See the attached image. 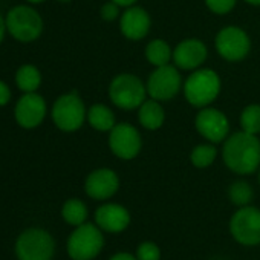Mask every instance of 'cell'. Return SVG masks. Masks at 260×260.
<instances>
[{
	"label": "cell",
	"mask_w": 260,
	"mask_h": 260,
	"mask_svg": "<svg viewBox=\"0 0 260 260\" xmlns=\"http://www.w3.org/2000/svg\"><path fill=\"white\" fill-rule=\"evenodd\" d=\"M222 159L226 169L239 176L255 173L260 167V140L243 130L230 134L223 141Z\"/></svg>",
	"instance_id": "obj_1"
},
{
	"label": "cell",
	"mask_w": 260,
	"mask_h": 260,
	"mask_svg": "<svg viewBox=\"0 0 260 260\" xmlns=\"http://www.w3.org/2000/svg\"><path fill=\"white\" fill-rule=\"evenodd\" d=\"M220 87V77L216 71L208 68H199L196 71H191V74L187 77L182 90L188 104L202 109L211 106V103L219 96Z\"/></svg>",
	"instance_id": "obj_2"
},
{
	"label": "cell",
	"mask_w": 260,
	"mask_h": 260,
	"mask_svg": "<svg viewBox=\"0 0 260 260\" xmlns=\"http://www.w3.org/2000/svg\"><path fill=\"white\" fill-rule=\"evenodd\" d=\"M104 231L93 222H86L72 230L66 240V252L72 260H93L104 249Z\"/></svg>",
	"instance_id": "obj_3"
},
{
	"label": "cell",
	"mask_w": 260,
	"mask_h": 260,
	"mask_svg": "<svg viewBox=\"0 0 260 260\" xmlns=\"http://www.w3.org/2000/svg\"><path fill=\"white\" fill-rule=\"evenodd\" d=\"M55 246V239L48 230L31 226L17 236L14 254L17 260H52Z\"/></svg>",
	"instance_id": "obj_4"
},
{
	"label": "cell",
	"mask_w": 260,
	"mask_h": 260,
	"mask_svg": "<svg viewBox=\"0 0 260 260\" xmlns=\"http://www.w3.org/2000/svg\"><path fill=\"white\" fill-rule=\"evenodd\" d=\"M147 86L135 74H118L109 84L110 101L122 110H135L147 100Z\"/></svg>",
	"instance_id": "obj_5"
},
{
	"label": "cell",
	"mask_w": 260,
	"mask_h": 260,
	"mask_svg": "<svg viewBox=\"0 0 260 260\" xmlns=\"http://www.w3.org/2000/svg\"><path fill=\"white\" fill-rule=\"evenodd\" d=\"M51 116L57 128H60L61 132L71 134L83 127L84 121L87 119V110L81 96L72 90L60 95L55 100L52 104Z\"/></svg>",
	"instance_id": "obj_6"
},
{
	"label": "cell",
	"mask_w": 260,
	"mask_h": 260,
	"mask_svg": "<svg viewBox=\"0 0 260 260\" xmlns=\"http://www.w3.org/2000/svg\"><path fill=\"white\" fill-rule=\"evenodd\" d=\"M7 29L10 36L22 43H31L40 39L43 32L42 16L28 5H19L8 11L7 14Z\"/></svg>",
	"instance_id": "obj_7"
},
{
	"label": "cell",
	"mask_w": 260,
	"mask_h": 260,
	"mask_svg": "<svg viewBox=\"0 0 260 260\" xmlns=\"http://www.w3.org/2000/svg\"><path fill=\"white\" fill-rule=\"evenodd\" d=\"M228 230L234 242L242 246L260 245V208L254 205L237 208L230 217Z\"/></svg>",
	"instance_id": "obj_8"
},
{
	"label": "cell",
	"mask_w": 260,
	"mask_h": 260,
	"mask_svg": "<svg viewBox=\"0 0 260 260\" xmlns=\"http://www.w3.org/2000/svg\"><path fill=\"white\" fill-rule=\"evenodd\" d=\"M107 144L116 158L122 161H132L143 149V138L138 128L130 122H116L109 132Z\"/></svg>",
	"instance_id": "obj_9"
},
{
	"label": "cell",
	"mask_w": 260,
	"mask_h": 260,
	"mask_svg": "<svg viewBox=\"0 0 260 260\" xmlns=\"http://www.w3.org/2000/svg\"><path fill=\"white\" fill-rule=\"evenodd\" d=\"M214 48L217 54L231 63L242 61L251 51V40L245 29L240 26H225L222 28L214 39Z\"/></svg>",
	"instance_id": "obj_10"
},
{
	"label": "cell",
	"mask_w": 260,
	"mask_h": 260,
	"mask_svg": "<svg viewBox=\"0 0 260 260\" xmlns=\"http://www.w3.org/2000/svg\"><path fill=\"white\" fill-rule=\"evenodd\" d=\"M147 93L150 98L158 101H169L175 98L182 89V77L175 64H166L155 68L147 78Z\"/></svg>",
	"instance_id": "obj_11"
},
{
	"label": "cell",
	"mask_w": 260,
	"mask_h": 260,
	"mask_svg": "<svg viewBox=\"0 0 260 260\" xmlns=\"http://www.w3.org/2000/svg\"><path fill=\"white\" fill-rule=\"evenodd\" d=\"M194 127L198 134L211 144L223 143L230 135V121L226 115L211 106L202 107L198 112L194 118Z\"/></svg>",
	"instance_id": "obj_12"
},
{
	"label": "cell",
	"mask_w": 260,
	"mask_h": 260,
	"mask_svg": "<svg viewBox=\"0 0 260 260\" xmlns=\"http://www.w3.org/2000/svg\"><path fill=\"white\" fill-rule=\"evenodd\" d=\"M119 190V176L115 170L101 167L92 170L84 179V193L100 202L112 199Z\"/></svg>",
	"instance_id": "obj_13"
},
{
	"label": "cell",
	"mask_w": 260,
	"mask_h": 260,
	"mask_svg": "<svg viewBox=\"0 0 260 260\" xmlns=\"http://www.w3.org/2000/svg\"><path fill=\"white\" fill-rule=\"evenodd\" d=\"M46 101L37 92L25 93L19 98L14 107V118L17 124L23 128H36L39 127L46 118Z\"/></svg>",
	"instance_id": "obj_14"
},
{
	"label": "cell",
	"mask_w": 260,
	"mask_h": 260,
	"mask_svg": "<svg viewBox=\"0 0 260 260\" xmlns=\"http://www.w3.org/2000/svg\"><path fill=\"white\" fill-rule=\"evenodd\" d=\"M93 222L107 234H119L128 228L130 222H132V216L121 204L104 202L95 210Z\"/></svg>",
	"instance_id": "obj_15"
},
{
	"label": "cell",
	"mask_w": 260,
	"mask_h": 260,
	"mask_svg": "<svg viewBox=\"0 0 260 260\" xmlns=\"http://www.w3.org/2000/svg\"><path fill=\"white\" fill-rule=\"evenodd\" d=\"M152 19L150 14L138 5H132L124 10L119 17V31L130 42H140L150 32Z\"/></svg>",
	"instance_id": "obj_16"
},
{
	"label": "cell",
	"mask_w": 260,
	"mask_h": 260,
	"mask_svg": "<svg viewBox=\"0 0 260 260\" xmlns=\"http://www.w3.org/2000/svg\"><path fill=\"white\" fill-rule=\"evenodd\" d=\"M207 55H208V49L202 40L185 39L179 42L173 49V63L178 69L196 71L205 63Z\"/></svg>",
	"instance_id": "obj_17"
},
{
	"label": "cell",
	"mask_w": 260,
	"mask_h": 260,
	"mask_svg": "<svg viewBox=\"0 0 260 260\" xmlns=\"http://www.w3.org/2000/svg\"><path fill=\"white\" fill-rule=\"evenodd\" d=\"M138 119L140 124L147 128V130H158L162 127L164 121H166V112L164 107L161 104V101L153 100V98H147L140 107H138Z\"/></svg>",
	"instance_id": "obj_18"
},
{
	"label": "cell",
	"mask_w": 260,
	"mask_h": 260,
	"mask_svg": "<svg viewBox=\"0 0 260 260\" xmlns=\"http://www.w3.org/2000/svg\"><path fill=\"white\" fill-rule=\"evenodd\" d=\"M87 122L96 132H110L115 127V113L106 104H93L87 109Z\"/></svg>",
	"instance_id": "obj_19"
},
{
	"label": "cell",
	"mask_w": 260,
	"mask_h": 260,
	"mask_svg": "<svg viewBox=\"0 0 260 260\" xmlns=\"http://www.w3.org/2000/svg\"><path fill=\"white\" fill-rule=\"evenodd\" d=\"M144 54H146L147 61L150 64H153L155 68L170 64V61L173 60V49L162 39H155V40L149 42Z\"/></svg>",
	"instance_id": "obj_20"
},
{
	"label": "cell",
	"mask_w": 260,
	"mask_h": 260,
	"mask_svg": "<svg viewBox=\"0 0 260 260\" xmlns=\"http://www.w3.org/2000/svg\"><path fill=\"white\" fill-rule=\"evenodd\" d=\"M61 217H63V220L68 225H71V226L75 228V226L83 225V223L87 222L89 208H87V205L81 199L71 198L61 207Z\"/></svg>",
	"instance_id": "obj_21"
},
{
	"label": "cell",
	"mask_w": 260,
	"mask_h": 260,
	"mask_svg": "<svg viewBox=\"0 0 260 260\" xmlns=\"http://www.w3.org/2000/svg\"><path fill=\"white\" fill-rule=\"evenodd\" d=\"M16 84L25 93L37 92L42 84V74L34 64H23L16 72Z\"/></svg>",
	"instance_id": "obj_22"
},
{
	"label": "cell",
	"mask_w": 260,
	"mask_h": 260,
	"mask_svg": "<svg viewBox=\"0 0 260 260\" xmlns=\"http://www.w3.org/2000/svg\"><path fill=\"white\" fill-rule=\"evenodd\" d=\"M226 194H228L230 202L234 207L240 208V207L251 205V202L254 199V188L251 187L249 182L239 179V181H234V182L230 184Z\"/></svg>",
	"instance_id": "obj_23"
},
{
	"label": "cell",
	"mask_w": 260,
	"mask_h": 260,
	"mask_svg": "<svg viewBox=\"0 0 260 260\" xmlns=\"http://www.w3.org/2000/svg\"><path fill=\"white\" fill-rule=\"evenodd\" d=\"M216 158H217V149L211 143L198 144L193 147L190 153V162L196 169H208L210 166L214 164Z\"/></svg>",
	"instance_id": "obj_24"
},
{
	"label": "cell",
	"mask_w": 260,
	"mask_h": 260,
	"mask_svg": "<svg viewBox=\"0 0 260 260\" xmlns=\"http://www.w3.org/2000/svg\"><path fill=\"white\" fill-rule=\"evenodd\" d=\"M240 130L251 135L260 134V104H249L240 113Z\"/></svg>",
	"instance_id": "obj_25"
},
{
	"label": "cell",
	"mask_w": 260,
	"mask_h": 260,
	"mask_svg": "<svg viewBox=\"0 0 260 260\" xmlns=\"http://www.w3.org/2000/svg\"><path fill=\"white\" fill-rule=\"evenodd\" d=\"M135 255L138 260H161V248L152 240H144L138 245Z\"/></svg>",
	"instance_id": "obj_26"
},
{
	"label": "cell",
	"mask_w": 260,
	"mask_h": 260,
	"mask_svg": "<svg viewBox=\"0 0 260 260\" xmlns=\"http://www.w3.org/2000/svg\"><path fill=\"white\" fill-rule=\"evenodd\" d=\"M204 2L211 13L217 16H223L234 10L237 0H204Z\"/></svg>",
	"instance_id": "obj_27"
},
{
	"label": "cell",
	"mask_w": 260,
	"mask_h": 260,
	"mask_svg": "<svg viewBox=\"0 0 260 260\" xmlns=\"http://www.w3.org/2000/svg\"><path fill=\"white\" fill-rule=\"evenodd\" d=\"M121 14H122V13H121V7H119L118 4L112 2V0L106 2V4L101 7V10H100V16H101V19L106 20V22H113V20L119 19Z\"/></svg>",
	"instance_id": "obj_28"
},
{
	"label": "cell",
	"mask_w": 260,
	"mask_h": 260,
	"mask_svg": "<svg viewBox=\"0 0 260 260\" xmlns=\"http://www.w3.org/2000/svg\"><path fill=\"white\" fill-rule=\"evenodd\" d=\"M11 100V89L5 81L0 80V107H4L10 103Z\"/></svg>",
	"instance_id": "obj_29"
},
{
	"label": "cell",
	"mask_w": 260,
	"mask_h": 260,
	"mask_svg": "<svg viewBox=\"0 0 260 260\" xmlns=\"http://www.w3.org/2000/svg\"><path fill=\"white\" fill-rule=\"evenodd\" d=\"M109 260H138L135 254L127 252V251H118L113 255L109 257Z\"/></svg>",
	"instance_id": "obj_30"
},
{
	"label": "cell",
	"mask_w": 260,
	"mask_h": 260,
	"mask_svg": "<svg viewBox=\"0 0 260 260\" xmlns=\"http://www.w3.org/2000/svg\"><path fill=\"white\" fill-rule=\"evenodd\" d=\"M7 19L0 14V43L4 42V39H5V34H7Z\"/></svg>",
	"instance_id": "obj_31"
},
{
	"label": "cell",
	"mask_w": 260,
	"mask_h": 260,
	"mask_svg": "<svg viewBox=\"0 0 260 260\" xmlns=\"http://www.w3.org/2000/svg\"><path fill=\"white\" fill-rule=\"evenodd\" d=\"M112 2L118 4L121 8H128V7H132V5H137L138 0H112Z\"/></svg>",
	"instance_id": "obj_32"
},
{
	"label": "cell",
	"mask_w": 260,
	"mask_h": 260,
	"mask_svg": "<svg viewBox=\"0 0 260 260\" xmlns=\"http://www.w3.org/2000/svg\"><path fill=\"white\" fill-rule=\"evenodd\" d=\"M245 2L251 7H260V0H245Z\"/></svg>",
	"instance_id": "obj_33"
},
{
	"label": "cell",
	"mask_w": 260,
	"mask_h": 260,
	"mask_svg": "<svg viewBox=\"0 0 260 260\" xmlns=\"http://www.w3.org/2000/svg\"><path fill=\"white\" fill-rule=\"evenodd\" d=\"M26 2H29V4H32V5H39V4L45 2V0H26Z\"/></svg>",
	"instance_id": "obj_34"
},
{
	"label": "cell",
	"mask_w": 260,
	"mask_h": 260,
	"mask_svg": "<svg viewBox=\"0 0 260 260\" xmlns=\"http://www.w3.org/2000/svg\"><path fill=\"white\" fill-rule=\"evenodd\" d=\"M255 173H257V182H258V185H260V167H258V170H257Z\"/></svg>",
	"instance_id": "obj_35"
},
{
	"label": "cell",
	"mask_w": 260,
	"mask_h": 260,
	"mask_svg": "<svg viewBox=\"0 0 260 260\" xmlns=\"http://www.w3.org/2000/svg\"><path fill=\"white\" fill-rule=\"evenodd\" d=\"M58 2H64L66 4V2H71V0H58Z\"/></svg>",
	"instance_id": "obj_36"
}]
</instances>
